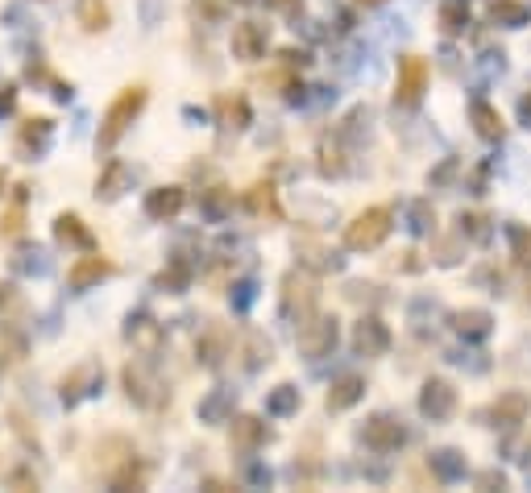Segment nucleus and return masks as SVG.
Here are the masks:
<instances>
[{"mask_svg": "<svg viewBox=\"0 0 531 493\" xmlns=\"http://www.w3.org/2000/svg\"><path fill=\"white\" fill-rule=\"evenodd\" d=\"M146 104H150V92H146V84L120 87L117 96H112V104L104 108V117H100L96 150H100V154H112V150H117L120 137L133 129V120L146 112Z\"/></svg>", "mask_w": 531, "mask_h": 493, "instance_id": "obj_1", "label": "nucleus"}, {"mask_svg": "<svg viewBox=\"0 0 531 493\" xmlns=\"http://www.w3.org/2000/svg\"><path fill=\"white\" fill-rule=\"evenodd\" d=\"M120 382H125V398L141 410H163L171 402V390L163 386V377L154 374V365L146 357H133L125 369H120Z\"/></svg>", "mask_w": 531, "mask_h": 493, "instance_id": "obj_2", "label": "nucleus"}, {"mask_svg": "<svg viewBox=\"0 0 531 493\" xmlns=\"http://www.w3.org/2000/svg\"><path fill=\"white\" fill-rule=\"evenodd\" d=\"M394 228V212L386 204H374L366 212H358L353 220L345 224V249L349 253H374V249L391 236Z\"/></svg>", "mask_w": 531, "mask_h": 493, "instance_id": "obj_3", "label": "nucleus"}, {"mask_svg": "<svg viewBox=\"0 0 531 493\" xmlns=\"http://www.w3.org/2000/svg\"><path fill=\"white\" fill-rule=\"evenodd\" d=\"M315 312H320V286L307 278L304 269H291L279 290V315L299 328V323H307Z\"/></svg>", "mask_w": 531, "mask_h": 493, "instance_id": "obj_4", "label": "nucleus"}, {"mask_svg": "<svg viewBox=\"0 0 531 493\" xmlns=\"http://www.w3.org/2000/svg\"><path fill=\"white\" fill-rule=\"evenodd\" d=\"M407 440H412V431H407V423H403L399 415H391V410L369 415L366 427H361V444H366L369 452H378V456H391V452L407 448Z\"/></svg>", "mask_w": 531, "mask_h": 493, "instance_id": "obj_5", "label": "nucleus"}, {"mask_svg": "<svg viewBox=\"0 0 531 493\" xmlns=\"http://www.w3.org/2000/svg\"><path fill=\"white\" fill-rule=\"evenodd\" d=\"M423 92H428V58H420V54H403L399 75H394V108L415 112V108L423 104Z\"/></svg>", "mask_w": 531, "mask_h": 493, "instance_id": "obj_6", "label": "nucleus"}, {"mask_svg": "<svg viewBox=\"0 0 531 493\" xmlns=\"http://www.w3.org/2000/svg\"><path fill=\"white\" fill-rule=\"evenodd\" d=\"M336 344H341V320H336V315L315 312L307 323H299V353H304L307 361H324V357H332Z\"/></svg>", "mask_w": 531, "mask_h": 493, "instance_id": "obj_7", "label": "nucleus"}, {"mask_svg": "<svg viewBox=\"0 0 531 493\" xmlns=\"http://www.w3.org/2000/svg\"><path fill=\"white\" fill-rule=\"evenodd\" d=\"M228 46H233V58H241V63H258V58H266V46H270V25L258 22V17L237 22Z\"/></svg>", "mask_w": 531, "mask_h": 493, "instance_id": "obj_8", "label": "nucleus"}, {"mask_svg": "<svg viewBox=\"0 0 531 493\" xmlns=\"http://www.w3.org/2000/svg\"><path fill=\"white\" fill-rule=\"evenodd\" d=\"M125 340H129L141 357H154L166 344V332L146 307H137V312H129V320H125Z\"/></svg>", "mask_w": 531, "mask_h": 493, "instance_id": "obj_9", "label": "nucleus"}, {"mask_svg": "<svg viewBox=\"0 0 531 493\" xmlns=\"http://www.w3.org/2000/svg\"><path fill=\"white\" fill-rule=\"evenodd\" d=\"M420 415L432 418V423H445V418L456 415V390L453 382H445V377H428L420 390Z\"/></svg>", "mask_w": 531, "mask_h": 493, "instance_id": "obj_10", "label": "nucleus"}, {"mask_svg": "<svg viewBox=\"0 0 531 493\" xmlns=\"http://www.w3.org/2000/svg\"><path fill=\"white\" fill-rule=\"evenodd\" d=\"M104 278H112V261L104 258V253H96V249H87L84 258H75L71 261V269H66V286L75 290V295L100 286Z\"/></svg>", "mask_w": 531, "mask_h": 493, "instance_id": "obj_11", "label": "nucleus"}, {"mask_svg": "<svg viewBox=\"0 0 531 493\" xmlns=\"http://www.w3.org/2000/svg\"><path fill=\"white\" fill-rule=\"evenodd\" d=\"M100 386H104V365H100V361H84V365H75V369L63 377V402H66V407H79L84 398L100 394Z\"/></svg>", "mask_w": 531, "mask_h": 493, "instance_id": "obj_12", "label": "nucleus"}, {"mask_svg": "<svg viewBox=\"0 0 531 493\" xmlns=\"http://www.w3.org/2000/svg\"><path fill=\"white\" fill-rule=\"evenodd\" d=\"M228 423H233V427H228V444H233V452H241V456H253L258 448L270 444V427H266L258 415H237V418H228Z\"/></svg>", "mask_w": 531, "mask_h": 493, "instance_id": "obj_13", "label": "nucleus"}, {"mask_svg": "<svg viewBox=\"0 0 531 493\" xmlns=\"http://www.w3.org/2000/svg\"><path fill=\"white\" fill-rule=\"evenodd\" d=\"M187 207V191L179 187V182H166V187H154V191H146V199H141V212L150 216V220H158V224H166V220H174V216Z\"/></svg>", "mask_w": 531, "mask_h": 493, "instance_id": "obj_14", "label": "nucleus"}, {"mask_svg": "<svg viewBox=\"0 0 531 493\" xmlns=\"http://www.w3.org/2000/svg\"><path fill=\"white\" fill-rule=\"evenodd\" d=\"M353 348L361 357H386L391 353V328L382 323V315H361L353 323Z\"/></svg>", "mask_w": 531, "mask_h": 493, "instance_id": "obj_15", "label": "nucleus"}, {"mask_svg": "<svg viewBox=\"0 0 531 493\" xmlns=\"http://www.w3.org/2000/svg\"><path fill=\"white\" fill-rule=\"evenodd\" d=\"M50 141H55V120L33 117L17 129V141H13V145H17V154H22L25 162H33V158H42V154L50 150Z\"/></svg>", "mask_w": 531, "mask_h": 493, "instance_id": "obj_16", "label": "nucleus"}, {"mask_svg": "<svg viewBox=\"0 0 531 493\" xmlns=\"http://www.w3.org/2000/svg\"><path fill=\"white\" fill-rule=\"evenodd\" d=\"M366 398V377L361 374H341L328 386V394H324V407H328V415H345V410H353Z\"/></svg>", "mask_w": 531, "mask_h": 493, "instance_id": "obj_17", "label": "nucleus"}, {"mask_svg": "<svg viewBox=\"0 0 531 493\" xmlns=\"http://www.w3.org/2000/svg\"><path fill=\"white\" fill-rule=\"evenodd\" d=\"M129 187H133L129 162H120V158L104 162V171L96 174V199H104V204H117V199L129 191Z\"/></svg>", "mask_w": 531, "mask_h": 493, "instance_id": "obj_18", "label": "nucleus"}, {"mask_svg": "<svg viewBox=\"0 0 531 493\" xmlns=\"http://www.w3.org/2000/svg\"><path fill=\"white\" fill-rule=\"evenodd\" d=\"M233 407H237V390H228V386H212L204 398H199V423H208V427H220V423H228L233 418Z\"/></svg>", "mask_w": 531, "mask_h": 493, "instance_id": "obj_19", "label": "nucleus"}, {"mask_svg": "<svg viewBox=\"0 0 531 493\" xmlns=\"http://www.w3.org/2000/svg\"><path fill=\"white\" fill-rule=\"evenodd\" d=\"M453 332L465 344H482V340H490V332H494V315H490L486 307H465V312L453 315Z\"/></svg>", "mask_w": 531, "mask_h": 493, "instance_id": "obj_20", "label": "nucleus"}, {"mask_svg": "<svg viewBox=\"0 0 531 493\" xmlns=\"http://www.w3.org/2000/svg\"><path fill=\"white\" fill-rule=\"evenodd\" d=\"M527 394L523 390H507V394H499L494 402H490L486 415L494 418V427H519L523 418H527Z\"/></svg>", "mask_w": 531, "mask_h": 493, "instance_id": "obj_21", "label": "nucleus"}, {"mask_svg": "<svg viewBox=\"0 0 531 493\" xmlns=\"http://www.w3.org/2000/svg\"><path fill=\"white\" fill-rule=\"evenodd\" d=\"M428 469H432L436 481H465V472H469V461H465V452H456V448H436L428 452Z\"/></svg>", "mask_w": 531, "mask_h": 493, "instance_id": "obj_22", "label": "nucleus"}, {"mask_svg": "<svg viewBox=\"0 0 531 493\" xmlns=\"http://www.w3.org/2000/svg\"><path fill=\"white\" fill-rule=\"evenodd\" d=\"M469 125H473V133L482 141H502V137H507L502 112L490 104V100H473V104H469Z\"/></svg>", "mask_w": 531, "mask_h": 493, "instance_id": "obj_23", "label": "nucleus"}, {"mask_svg": "<svg viewBox=\"0 0 531 493\" xmlns=\"http://www.w3.org/2000/svg\"><path fill=\"white\" fill-rule=\"evenodd\" d=\"M55 241H58V245H66V249H79V253L96 249V236H92V228H87L75 212H63L55 220Z\"/></svg>", "mask_w": 531, "mask_h": 493, "instance_id": "obj_24", "label": "nucleus"}, {"mask_svg": "<svg viewBox=\"0 0 531 493\" xmlns=\"http://www.w3.org/2000/svg\"><path fill=\"white\" fill-rule=\"evenodd\" d=\"M253 120V112H250V100L241 96V92H233V96H220L217 100V125L225 133H241L245 125Z\"/></svg>", "mask_w": 531, "mask_h": 493, "instance_id": "obj_25", "label": "nucleus"}, {"mask_svg": "<svg viewBox=\"0 0 531 493\" xmlns=\"http://www.w3.org/2000/svg\"><path fill=\"white\" fill-rule=\"evenodd\" d=\"M228 353H233V348H228V336H225V328H220V323H212V328H208V332L196 340V361L208 365V369H217V365L225 361Z\"/></svg>", "mask_w": 531, "mask_h": 493, "instance_id": "obj_26", "label": "nucleus"}, {"mask_svg": "<svg viewBox=\"0 0 531 493\" xmlns=\"http://www.w3.org/2000/svg\"><path fill=\"white\" fill-rule=\"evenodd\" d=\"M486 17L494 25H502V30H519V25L531 22V4L527 0H490Z\"/></svg>", "mask_w": 531, "mask_h": 493, "instance_id": "obj_27", "label": "nucleus"}, {"mask_svg": "<svg viewBox=\"0 0 531 493\" xmlns=\"http://www.w3.org/2000/svg\"><path fill=\"white\" fill-rule=\"evenodd\" d=\"M199 216L204 220H212V224H225L228 216H233V191L228 187H208V191H199Z\"/></svg>", "mask_w": 531, "mask_h": 493, "instance_id": "obj_28", "label": "nucleus"}, {"mask_svg": "<svg viewBox=\"0 0 531 493\" xmlns=\"http://www.w3.org/2000/svg\"><path fill=\"white\" fill-rule=\"evenodd\" d=\"M299 407H304V394L291 382H282V386H274L266 394V415L270 418H291V415H299Z\"/></svg>", "mask_w": 531, "mask_h": 493, "instance_id": "obj_29", "label": "nucleus"}, {"mask_svg": "<svg viewBox=\"0 0 531 493\" xmlns=\"http://www.w3.org/2000/svg\"><path fill=\"white\" fill-rule=\"evenodd\" d=\"M191 274H196V269H191L183 258H179V253H174V261L163 269V274H158V278H154V286L166 290V295H183V290L191 286Z\"/></svg>", "mask_w": 531, "mask_h": 493, "instance_id": "obj_30", "label": "nucleus"}, {"mask_svg": "<svg viewBox=\"0 0 531 493\" xmlns=\"http://www.w3.org/2000/svg\"><path fill=\"white\" fill-rule=\"evenodd\" d=\"M75 17H79V25H84L87 33H104L109 30V22H112V13H109L104 0H79Z\"/></svg>", "mask_w": 531, "mask_h": 493, "instance_id": "obj_31", "label": "nucleus"}, {"mask_svg": "<svg viewBox=\"0 0 531 493\" xmlns=\"http://www.w3.org/2000/svg\"><path fill=\"white\" fill-rule=\"evenodd\" d=\"M245 204H250L253 216H270V220H279V195H274L270 182H258V187H250L245 191Z\"/></svg>", "mask_w": 531, "mask_h": 493, "instance_id": "obj_32", "label": "nucleus"}, {"mask_svg": "<svg viewBox=\"0 0 531 493\" xmlns=\"http://www.w3.org/2000/svg\"><path fill=\"white\" fill-rule=\"evenodd\" d=\"M146 485V464L125 456L117 472H109V489H141Z\"/></svg>", "mask_w": 531, "mask_h": 493, "instance_id": "obj_33", "label": "nucleus"}, {"mask_svg": "<svg viewBox=\"0 0 531 493\" xmlns=\"http://www.w3.org/2000/svg\"><path fill=\"white\" fill-rule=\"evenodd\" d=\"M432 228H436L432 199H412V204H407V233H412V236H428Z\"/></svg>", "mask_w": 531, "mask_h": 493, "instance_id": "obj_34", "label": "nucleus"}, {"mask_svg": "<svg viewBox=\"0 0 531 493\" xmlns=\"http://www.w3.org/2000/svg\"><path fill=\"white\" fill-rule=\"evenodd\" d=\"M436 22H440V33L456 38V33H465V25H469V9L461 4V0H448V4H440Z\"/></svg>", "mask_w": 531, "mask_h": 493, "instance_id": "obj_35", "label": "nucleus"}, {"mask_svg": "<svg viewBox=\"0 0 531 493\" xmlns=\"http://www.w3.org/2000/svg\"><path fill=\"white\" fill-rule=\"evenodd\" d=\"M270 361H274L270 340H266L261 332H250V336H245V369H250V374H258L261 365H270Z\"/></svg>", "mask_w": 531, "mask_h": 493, "instance_id": "obj_36", "label": "nucleus"}, {"mask_svg": "<svg viewBox=\"0 0 531 493\" xmlns=\"http://www.w3.org/2000/svg\"><path fill=\"white\" fill-rule=\"evenodd\" d=\"M507 241H510V258H515V266L531 269V228L527 224H507Z\"/></svg>", "mask_w": 531, "mask_h": 493, "instance_id": "obj_37", "label": "nucleus"}, {"mask_svg": "<svg viewBox=\"0 0 531 493\" xmlns=\"http://www.w3.org/2000/svg\"><path fill=\"white\" fill-rule=\"evenodd\" d=\"M25 228V187H17V195H13V207L4 212V220H0V236L4 241H13V236H22Z\"/></svg>", "mask_w": 531, "mask_h": 493, "instance_id": "obj_38", "label": "nucleus"}, {"mask_svg": "<svg viewBox=\"0 0 531 493\" xmlns=\"http://www.w3.org/2000/svg\"><path fill=\"white\" fill-rule=\"evenodd\" d=\"M456 224H461V236L465 241H477V245H486L490 241V216H482V212H461L456 216Z\"/></svg>", "mask_w": 531, "mask_h": 493, "instance_id": "obj_39", "label": "nucleus"}, {"mask_svg": "<svg viewBox=\"0 0 531 493\" xmlns=\"http://www.w3.org/2000/svg\"><path fill=\"white\" fill-rule=\"evenodd\" d=\"M320 174H324V179H341V174H345V158L336 150V141H324V145H320Z\"/></svg>", "mask_w": 531, "mask_h": 493, "instance_id": "obj_40", "label": "nucleus"}, {"mask_svg": "<svg viewBox=\"0 0 531 493\" xmlns=\"http://www.w3.org/2000/svg\"><path fill=\"white\" fill-rule=\"evenodd\" d=\"M440 315V303H432V299H415L412 303V328L420 336H428V320H436Z\"/></svg>", "mask_w": 531, "mask_h": 493, "instance_id": "obj_41", "label": "nucleus"}, {"mask_svg": "<svg viewBox=\"0 0 531 493\" xmlns=\"http://www.w3.org/2000/svg\"><path fill=\"white\" fill-rule=\"evenodd\" d=\"M461 245H465V236L456 233V241H436V266H456L461 261Z\"/></svg>", "mask_w": 531, "mask_h": 493, "instance_id": "obj_42", "label": "nucleus"}, {"mask_svg": "<svg viewBox=\"0 0 531 493\" xmlns=\"http://www.w3.org/2000/svg\"><path fill=\"white\" fill-rule=\"evenodd\" d=\"M191 17H196V22L220 25L225 22V4H217V0H191Z\"/></svg>", "mask_w": 531, "mask_h": 493, "instance_id": "obj_43", "label": "nucleus"}, {"mask_svg": "<svg viewBox=\"0 0 531 493\" xmlns=\"http://www.w3.org/2000/svg\"><path fill=\"white\" fill-rule=\"evenodd\" d=\"M477 485H482V489H494V485H499V489H502V485H507V477H502L499 469H486V472H477Z\"/></svg>", "mask_w": 531, "mask_h": 493, "instance_id": "obj_44", "label": "nucleus"}, {"mask_svg": "<svg viewBox=\"0 0 531 493\" xmlns=\"http://www.w3.org/2000/svg\"><path fill=\"white\" fill-rule=\"evenodd\" d=\"M250 303H253V282H237V307L245 312Z\"/></svg>", "mask_w": 531, "mask_h": 493, "instance_id": "obj_45", "label": "nucleus"}, {"mask_svg": "<svg viewBox=\"0 0 531 493\" xmlns=\"http://www.w3.org/2000/svg\"><path fill=\"white\" fill-rule=\"evenodd\" d=\"M519 120H523V125H527V129H531V92L519 100Z\"/></svg>", "mask_w": 531, "mask_h": 493, "instance_id": "obj_46", "label": "nucleus"}, {"mask_svg": "<svg viewBox=\"0 0 531 493\" xmlns=\"http://www.w3.org/2000/svg\"><path fill=\"white\" fill-rule=\"evenodd\" d=\"M228 4H237V9H253V4H261V0H228Z\"/></svg>", "mask_w": 531, "mask_h": 493, "instance_id": "obj_47", "label": "nucleus"}, {"mask_svg": "<svg viewBox=\"0 0 531 493\" xmlns=\"http://www.w3.org/2000/svg\"><path fill=\"white\" fill-rule=\"evenodd\" d=\"M361 9H382V4H386V0H358Z\"/></svg>", "mask_w": 531, "mask_h": 493, "instance_id": "obj_48", "label": "nucleus"}, {"mask_svg": "<svg viewBox=\"0 0 531 493\" xmlns=\"http://www.w3.org/2000/svg\"><path fill=\"white\" fill-rule=\"evenodd\" d=\"M527 481H531V464H527Z\"/></svg>", "mask_w": 531, "mask_h": 493, "instance_id": "obj_49", "label": "nucleus"}, {"mask_svg": "<svg viewBox=\"0 0 531 493\" xmlns=\"http://www.w3.org/2000/svg\"><path fill=\"white\" fill-rule=\"evenodd\" d=\"M0 187H4V174H0Z\"/></svg>", "mask_w": 531, "mask_h": 493, "instance_id": "obj_50", "label": "nucleus"}]
</instances>
